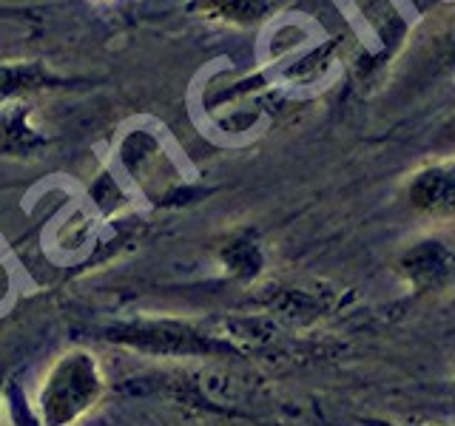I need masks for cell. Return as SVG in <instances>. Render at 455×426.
I'll return each instance as SVG.
<instances>
[{"label":"cell","mask_w":455,"mask_h":426,"mask_svg":"<svg viewBox=\"0 0 455 426\" xmlns=\"http://www.w3.org/2000/svg\"><path fill=\"white\" fill-rule=\"evenodd\" d=\"M103 395V375L92 352L71 350L60 355L43 378L37 398L40 426H71Z\"/></svg>","instance_id":"6da1fadb"},{"label":"cell","mask_w":455,"mask_h":426,"mask_svg":"<svg viewBox=\"0 0 455 426\" xmlns=\"http://www.w3.org/2000/svg\"><path fill=\"white\" fill-rule=\"evenodd\" d=\"M407 199L424 217L455 219V160L427 165L419 174H412Z\"/></svg>","instance_id":"7a4b0ae2"},{"label":"cell","mask_w":455,"mask_h":426,"mask_svg":"<svg viewBox=\"0 0 455 426\" xmlns=\"http://www.w3.org/2000/svg\"><path fill=\"white\" fill-rule=\"evenodd\" d=\"M455 267V253L438 239H424L419 245H412L404 250V256L398 259V270H402L404 281L416 293H427L441 288Z\"/></svg>","instance_id":"3957f363"},{"label":"cell","mask_w":455,"mask_h":426,"mask_svg":"<svg viewBox=\"0 0 455 426\" xmlns=\"http://www.w3.org/2000/svg\"><path fill=\"white\" fill-rule=\"evenodd\" d=\"M125 344L146 352L160 355H194V352H213L220 344H211L205 335L185 330L182 324H146V327H125L117 335Z\"/></svg>","instance_id":"277c9868"},{"label":"cell","mask_w":455,"mask_h":426,"mask_svg":"<svg viewBox=\"0 0 455 426\" xmlns=\"http://www.w3.org/2000/svg\"><path fill=\"white\" fill-rule=\"evenodd\" d=\"M63 80L40 60H6L0 63V106L18 103L40 91L57 89Z\"/></svg>","instance_id":"5b68a950"},{"label":"cell","mask_w":455,"mask_h":426,"mask_svg":"<svg viewBox=\"0 0 455 426\" xmlns=\"http://www.w3.org/2000/svg\"><path fill=\"white\" fill-rule=\"evenodd\" d=\"M28 114H32V108H28L26 99L0 106V154L35 156L46 148V137L28 122Z\"/></svg>","instance_id":"8992f818"},{"label":"cell","mask_w":455,"mask_h":426,"mask_svg":"<svg viewBox=\"0 0 455 426\" xmlns=\"http://www.w3.org/2000/svg\"><path fill=\"white\" fill-rule=\"evenodd\" d=\"M276 0H191V9L231 26H253L274 12Z\"/></svg>","instance_id":"52a82bcc"},{"label":"cell","mask_w":455,"mask_h":426,"mask_svg":"<svg viewBox=\"0 0 455 426\" xmlns=\"http://www.w3.org/2000/svg\"><path fill=\"white\" fill-rule=\"evenodd\" d=\"M430 57H433V68L435 71H450L455 68V14L444 20V26L438 28L430 40Z\"/></svg>","instance_id":"ba28073f"},{"label":"cell","mask_w":455,"mask_h":426,"mask_svg":"<svg viewBox=\"0 0 455 426\" xmlns=\"http://www.w3.org/2000/svg\"><path fill=\"white\" fill-rule=\"evenodd\" d=\"M225 259L234 270H245V273H256V270L262 267L259 248H256L253 241H248V239L234 241V245L225 250Z\"/></svg>","instance_id":"9c48e42d"},{"label":"cell","mask_w":455,"mask_h":426,"mask_svg":"<svg viewBox=\"0 0 455 426\" xmlns=\"http://www.w3.org/2000/svg\"><path fill=\"white\" fill-rule=\"evenodd\" d=\"M6 395H9V409H12L14 426H40L37 412L32 409V404H28V398L23 395V390L18 387V383H9Z\"/></svg>","instance_id":"30bf717a"},{"label":"cell","mask_w":455,"mask_h":426,"mask_svg":"<svg viewBox=\"0 0 455 426\" xmlns=\"http://www.w3.org/2000/svg\"><path fill=\"white\" fill-rule=\"evenodd\" d=\"M364 426H395L390 421H364Z\"/></svg>","instance_id":"8fae6325"},{"label":"cell","mask_w":455,"mask_h":426,"mask_svg":"<svg viewBox=\"0 0 455 426\" xmlns=\"http://www.w3.org/2000/svg\"><path fill=\"white\" fill-rule=\"evenodd\" d=\"M452 137H455V122H452Z\"/></svg>","instance_id":"7c38bea8"}]
</instances>
